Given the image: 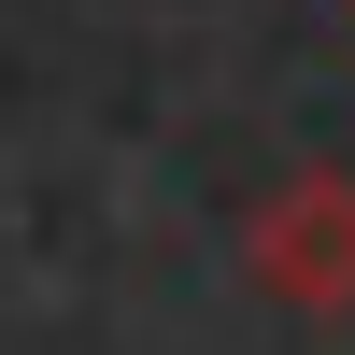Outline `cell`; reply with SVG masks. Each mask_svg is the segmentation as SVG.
Returning a JSON list of instances; mask_svg holds the SVG:
<instances>
[{"label":"cell","instance_id":"1","mask_svg":"<svg viewBox=\"0 0 355 355\" xmlns=\"http://www.w3.org/2000/svg\"><path fill=\"white\" fill-rule=\"evenodd\" d=\"M242 270L284 313H355V171H284L242 214Z\"/></svg>","mask_w":355,"mask_h":355}]
</instances>
